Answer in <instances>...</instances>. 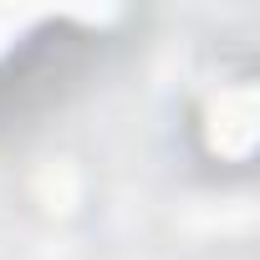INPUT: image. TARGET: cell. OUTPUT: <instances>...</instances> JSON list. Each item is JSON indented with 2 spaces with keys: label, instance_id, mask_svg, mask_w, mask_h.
<instances>
[{
  "label": "cell",
  "instance_id": "cell-1",
  "mask_svg": "<svg viewBox=\"0 0 260 260\" xmlns=\"http://www.w3.org/2000/svg\"><path fill=\"white\" fill-rule=\"evenodd\" d=\"M250 117H255V112H250V97H245V92L219 97V107H214V148L245 153V148H250V133H255Z\"/></svg>",
  "mask_w": 260,
  "mask_h": 260
}]
</instances>
